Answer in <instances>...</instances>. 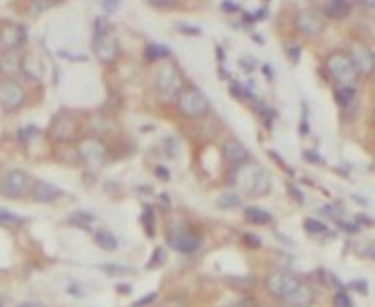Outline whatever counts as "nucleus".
Listing matches in <instances>:
<instances>
[{"instance_id": "21", "label": "nucleus", "mask_w": 375, "mask_h": 307, "mask_svg": "<svg viewBox=\"0 0 375 307\" xmlns=\"http://www.w3.org/2000/svg\"><path fill=\"white\" fill-rule=\"evenodd\" d=\"M333 306L335 307H353V301H351V297L347 295V293L339 291L335 295V299H333Z\"/></svg>"}, {"instance_id": "28", "label": "nucleus", "mask_w": 375, "mask_h": 307, "mask_svg": "<svg viewBox=\"0 0 375 307\" xmlns=\"http://www.w3.org/2000/svg\"><path fill=\"white\" fill-rule=\"evenodd\" d=\"M304 159H306V161H313V163H323V159H321L315 151H311V149L304 151Z\"/></svg>"}, {"instance_id": "16", "label": "nucleus", "mask_w": 375, "mask_h": 307, "mask_svg": "<svg viewBox=\"0 0 375 307\" xmlns=\"http://www.w3.org/2000/svg\"><path fill=\"white\" fill-rule=\"evenodd\" d=\"M171 55V51H168V47L165 45H146L144 49V57L149 60V62H156V60H163V57H168Z\"/></svg>"}, {"instance_id": "9", "label": "nucleus", "mask_w": 375, "mask_h": 307, "mask_svg": "<svg viewBox=\"0 0 375 307\" xmlns=\"http://www.w3.org/2000/svg\"><path fill=\"white\" fill-rule=\"evenodd\" d=\"M30 196L35 201H53L63 196L59 187H55L53 184H45V182H37L30 189Z\"/></svg>"}, {"instance_id": "22", "label": "nucleus", "mask_w": 375, "mask_h": 307, "mask_svg": "<svg viewBox=\"0 0 375 307\" xmlns=\"http://www.w3.org/2000/svg\"><path fill=\"white\" fill-rule=\"evenodd\" d=\"M166 261V252L163 246H158V248H154V255H152V259H150V267H158V264H163Z\"/></svg>"}, {"instance_id": "20", "label": "nucleus", "mask_w": 375, "mask_h": 307, "mask_svg": "<svg viewBox=\"0 0 375 307\" xmlns=\"http://www.w3.org/2000/svg\"><path fill=\"white\" fill-rule=\"evenodd\" d=\"M23 222V218H18L13 212H6V210H0V224H4V226H11V224H21Z\"/></svg>"}, {"instance_id": "14", "label": "nucleus", "mask_w": 375, "mask_h": 307, "mask_svg": "<svg viewBox=\"0 0 375 307\" xmlns=\"http://www.w3.org/2000/svg\"><path fill=\"white\" fill-rule=\"evenodd\" d=\"M246 220L250 222V224H258V226H264V224H268L272 220V216L266 212V210H262V208H255V206H250V208H246Z\"/></svg>"}, {"instance_id": "7", "label": "nucleus", "mask_w": 375, "mask_h": 307, "mask_svg": "<svg viewBox=\"0 0 375 307\" xmlns=\"http://www.w3.org/2000/svg\"><path fill=\"white\" fill-rule=\"evenodd\" d=\"M296 27L304 35H316L325 29V21L323 16L318 15L316 11H302L299 16H296Z\"/></svg>"}, {"instance_id": "17", "label": "nucleus", "mask_w": 375, "mask_h": 307, "mask_svg": "<svg viewBox=\"0 0 375 307\" xmlns=\"http://www.w3.org/2000/svg\"><path fill=\"white\" fill-rule=\"evenodd\" d=\"M240 203V196H236V194H224V196L217 198V208H221V210H233Z\"/></svg>"}, {"instance_id": "5", "label": "nucleus", "mask_w": 375, "mask_h": 307, "mask_svg": "<svg viewBox=\"0 0 375 307\" xmlns=\"http://www.w3.org/2000/svg\"><path fill=\"white\" fill-rule=\"evenodd\" d=\"M25 102V92L15 82H0V106L4 110H16Z\"/></svg>"}, {"instance_id": "4", "label": "nucleus", "mask_w": 375, "mask_h": 307, "mask_svg": "<svg viewBox=\"0 0 375 307\" xmlns=\"http://www.w3.org/2000/svg\"><path fill=\"white\" fill-rule=\"evenodd\" d=\"M266 285H268V291L272 295H278V297H284V299L290 293H294L300 287L296 277L290 275V273H284V271H278V273L268 277Z\"/></svg>"}, {"instance_id": "32", "label": "nucleus", "mask_w": 375, "mask_h": 307, "mask_svg": "<svg viewBox=\"0 0 375 307\" xmlns=\"http://www.w3.org/2000/svg\"><path fill=\"white\" fill-rule=\"evenodd\" d=\"M224 11L225 13H236V11H240V6H238V2H224Z\"/></svg>"}, {"instance_id": "37", "label": "nucleus", "mask_w": 375, "mask_h": 307, "mask_svg": "<svg viewBox=\"0 0 375 307\" xmlns=\"http://www.w3.org/2000/svg\"><path fill=\"white\" fill-rule=\"evenodd\" d=\"M357 222H365V224H369V226H374V220H369V218H365L363 214L357 216Z\"/></svg>"}, {"instance_id": "38", "label": "nucleus", "mask_w": 375, "mask_h": 307, "mask_svg": "<svg viewBox=\"0 0 375 307\" xmlns=\"http://www.w3.org/2000/svg\"><path fill=\"white\" fill-rule=\"evenodd\" d=\"M156 175H158V177H165V179H168V171L161 169V167L156 169Z\"/></svg>"}, {"instance_id": "27", "label": "nucleus", "mask_w": 375, "mask_h": 307, "mask_svg": "<svg viewBox=\"0 0 375 307\" xmlns=\"http://www.w3.org/2000/svg\"><path fill=\"white\" fill-rule=\"evenodd\" d=\"M339 228H343V230L349 232V234H357V232H359V226H357V224H349V222H341V220H339Z\"/></svg>"}, {"instance_id": "12", "label": "nucleus", "mask_w": 375, "mask_h": 307, "mask_svg": "<svg viewBox=\"0 0 375 307\" xmlns=\"http://www.w3.org/2000/svg\"><path fill=\"white\" fill-rule=\"evenodd\" d=\"M286 301L290 303L292 307H306L311 306V301H313V291L308 289V287H304V285H300L299 289L294 293H290L288 297H286Z\"/></svg>"}, {"instance_id": "8", "label": "nucleus", "mask_w": 375, "mask_h": 307, "mask_svg": "<svg viewBox=\"0 0 375 307\" xmlns=\"http://www.w3.org/2000/svg\"><path fill=\"white\" fill-rule=\"evenodd\" d=\"M224 153L231 165H243V163L248 161V157H250V155H248V149L241 145L240 140H236V138H231V140L225 143Z\"/></svg>"}, {"instance_id": "10", "label": "nucleus", "mask_w": 375, "mask_h": 307, "mask_svg": "<svg viewBox=\"0 0 375 307\" xmlns=\"http://www.w3.org/2000/svg\"><path fill=\"white\" fill-rule=\"evenodd\" d=\"M156 82H158V88H161V92L163 94H173L177 88H179V76L175 74V67H165L158 77H156Z\"/></svg>"}, {"instance_id": "39", "label": "nucleus", "mask_w": 375, "mask_h": 307, "mask_svg": "<svg viewBox=\"0 0 375 307\" xmlns=\"http://www.w3.org/2000/svg\"><path fill=\"white\" fill-rule=\"evenodd\" d=\"M18 307H45L43 303H23V306Z\"/></svg>"}, {"instance_id": "40", "label": "nucleus", "mask_w": 375, "mask_h": 307, "mask_svg": "<svg viewBox=\"0 0 375 307\" xmlns=\"http://www.w3.org/2000/svg\"><path fill=\"white\" fill-rule=\"evenodd\" d=\"M254 41L255 43H260V45L264 43V39H260V35H254Z\"/></svg>"}, {"instance_id": "18", "label": "nucleus", "mask_w": 375, "mask_h": 307, "mask_svg": "<svg viewBox=\"0 0 375 307\" xmlns=\"http://www.w3.org/2000/svg\"><path fill=\"white\" fill-rule=\"evenodd\" d=\"M0 67H2V72H4V74H13V72H16L15 53H4V55L0 57Z\"/></svg>"}, {"instance_id": "31", "label": "nucleus", "mask_w": 375, "mask_h": 307, "mask_svg": "<svg viewBox=\"0 0 375 307\" xmlns=\"http://www.w3.org/2000/svg\"><path fill=\"white\" fill-rule=\"evenodd\" d=\"M154 297H156V293H149L144 299H140V301H136L134 307H142V306H146V303H150V301H154Z\"/></svg>"}, {"instance_id": "15", "label": "nucleus", "mask_w": 375, "mask_h": 307, "mask_svg": "<svg viewBox=\"0 0 375 307\" xmlns=\"http://www.w3.org/2000/svg\"><path fill=\"white\" fill-rule=\"evenodd\" d=\"M355 98V88H349V86H339L335 90V100L339 106H349Z\"/></svg>"}, {"instance_id": "34", "label": "nucleus", "mask_w": 375, "mask_h": 307, "mask_svg": "<svg viewBox=\"0 0 375 307\" xmlns=\"http://www.w3.org/2000/svg\"><path fill=\"white\" fill-rule=\"evenodd\" d=\"M243 238H246V242H250L252 248H260V240L254 238V236H250V234H243Z\"/></svg>"}, {"instance_id": "25", "label": "nucleus", "mask_w": 375, "mask_h": 307, "mask_svg": "<svg viewBox=\"0 0 375 307\" xmlns=\"http://www.w3.org/2000/svg\"><path fill=\"white\" fill-rule=\"evenodd\" d=\"M152 222H154V218H152V210H150V206H146V208H144V224L149 226L150 236H154V224H152Z\"/></svg>"}, {"instance_id": "26", "label": "nucleus", "mask_w": 375, "mask_h": 307, "mask_svg": "<svg viewBox=\"0 0 375 307\" xmlns=\"http://www.w3.org/2000/svg\"><path fill=\"white\" fill-rule=\"evenodd\" d=\"M286 51H288V57H290V62L299 63V60H300V47L299 45H288L286 47Z\"/></svg>"}, {"instance_id": "24", "label": "nucleus", "mask_w": 375, "mask_h": 307, "mask_svg": "<svg viewBox=\"0 0 375 307\" xmlns=\"http://www.w3.org/2000/svg\"><path fill=\"white\" fill-rule=\"evenodd\" d=\"M102 269H104L108 275H126V273H130L128 267H116V264H114V267H112V264H104Z\"/></svg>"}, {"instance_id": "3", "label": "nucleus", "mask_w": 375, "mask_h": 307, "mask_svg": "<svg viewBox=\"0 0 375 307\" xmlns=\"http://www.w3.org/2000/svg\"><path fill=\"white\" fill-rule=\"evenodd\" d=\"M179 108L180 112L187 114V116H201V114L209 112V100L201 90L191 88V90H185L180 94Z\"/></svg>"}, {"instance_id": "42", "label": "nucleus", "mask_w": 375, "mask_h": 307, "mask_svg": "<svg viewBox=\"0 0 375 307\" xmlns=\"http://www.w3.org/2000/svg\"><path fill=\"white\" fill-rule=\"evenodd\" d=\"M371 60H375V53H371Z\"/></svg>"}, {"instance_id": "11", "label": "nucleus", "mask_w": 375, "mask_h": 307, "mask_svg": "<svg viewBox=\"0 0 375 307\" xmlns=\"http://www.w3.org/2000/svg\"><path fill=\"white\" fill-rule=\"evenodd\" d=\"M351 13V2L347 0H330L325 2V15L329 18H343Z\"/></svg>"}, {"instance_id": "33", "label": "nucleus", "mask_w": 375, "mask_h": 307, "mask_svg": "<svg viewBox=\"0 0 375 307\" xmlns=\"http://www.w3.org/2000/svg\"><path fill=\"white\" fill-rule=\"evenodd\" d=\"M288 191H290V194H292V196L296 198V201H300V203L304 201V196L300 194V191H299V189H296V187H294V185H288Z\"/></svg>"}, {"instance_id": "30", "label": "nucleus", "mask_w": 375, "mask_h": 307, "mask_svg": "<svg viewBox=\"0 0 375 307\" xmlns=\"http://www.w3.org/2000/svg\"><path fill=\"white\" fill-rule=\"evenodd\" d=\"M351 287H353V289H357L359 293H363V295L367 293V283H365V281H361V279H359V281H355V283H353Z\"/></svg>"}, {"instance_id": "43", "label": "nucleus", "mask_w": 375, "mask_h": 307, "mask_svg": "<svg viewBox=\"0 0 375 307\" xmlns=\"http://www.w3.org/2000/svg\"><path fill=\"white\" fill-rule=\"evenodd\" d=\"M374 121H375V114H374Z\"/></svg>"}, {"instance_id": "36", "label": "nucleus", "mask_w": 375, "mask_h": 307, "mask_svg": "<svg viewBox=\"0 0 375 307\" xmlns=\"http://www.w3.org/2000/svg\"><path fill=\"white\" fill-rule=\"evenodd\" d=\"M102 6H104L105 11H116V9H118V2H102Z\"/></svg>"}, {"instance_id": "35", "label": "nucleus", "mask_w": 375, "mask_h": 307, "mask_svg": "<svg viewBox=\"0 0 375 307\" xmlns=\"http://www.w3.org/2000/svg\"><path fill=\"white\" fill-rule=\"evenodd\" d=\"M180 31L189 33V35H201V29H197V27H185V25H179Z\"/></svg>"}, {"instance_id": "29", "label": "nucleus", "mask_w": 375, "mask_h": 307, "mask_svg": "<svg viewBox=\"0 0 375 307\" xmlns=\"http://www.w3.org/2000/svg\"><path fill=\"white\" fill-rule=\"evenodd\" d=\"M149 4H152V6H173L177 2L175 0H150Z\"/></svg>"}, {"instance_id": "6", "label": "nucleus", "mask_w": 375, "mask_h": 307, "mask_svg": "<svg viewBox=\"0 0 375 307\" xmlns=\"http://www.w3.org/2000/svg\"><path fill=\"white\" fill-rule=\"evenodd\" d=\"M168 245L173 246L177 252L193 255L201 248V238L195 234H187V232H175V234L168 236Z\"/></svg>"}, {"instance_id": "23", "label": "nucleus", "mask_w": 375, "mask_h": 307, "mask_svg": "<svg viewBox=\"0 0 375 307\" xmlns=\"http://www.w3.org/2000/svg\"><path fill=\"white\" fill-rule=\"evenodd\" d=\"M91 220H93V216L86 214V212H75V214L71 216V222L79 224V226H86V224H90Z\"/></svg>"}, {"instance_id": "1", "label": "nucleus", "mask_w": 375, "mask_h": 307, "mask_svg": "<svg viewBox=\"0 0 375 307\" xmlns=\"http://www.w3.org/2000/svg\"><path fill=\"white\" fill-rule=\"evenodd\" d=\"M327 69H329V74L341 86H349V88H353V82L357 79V67H355V63L351 60V55H343V53H335V55H330L329 60H327Z\"/></svg>"}, {"instance_id": "19", "label": "nucleus", "mask_w": 375, "mask_h": 307, "mask_svg": "<svg viewBox=\"0 0 375 307\" xmlns=\"http://www.w3.org/2000/svg\"><path fill=\"white\" fill-rule=\"evenodd\" d=\"M304 230L308 232V234H325V232H327V226H325L323 222H318V220L308 218V220H304Z\"/></svg>"}, {"instance_id": "2", "label": "nucleus", "mask_w": 375, "mask_h": 307, "mask_svg": "<svg viewBox=\"0 0 375 307\" xmlns=\"http://www.w3.org/2000/svg\"><path fill=\"white\" fill-rule=\"evenodd\" d=\"M29 185L30 179L25 171L13 169L0 179V194L4 198H21L29 191Z\"/></svg>"}, {"instance_id": "13", "label": "nucleus", "mask_w": 375, "mask_h": 307, "mask_svg": "<svg viewBox=\"0 0 375 307\" xmlns=\"http://www.w3.org/2000/svg\"><path fill=\"white\" fill-rule=\"evenodd\" d=\"M93 240H96V245L100 246L102 250H105V252H114V250L118 248V240H116V236L108 230L96 232V234H93Z\"/></svg>"}, {"instance_id": "41", "label": "nucleus", "mask_w": 375, "mask_h": 307, "mask_svg": "<svg viewBox=\"0 0 375 307\" xmlns=\"http://www.w3.org/2000/svg\"><path fill=\"white\" fill-rule=\"evenodd\" d=\"M165 307H168V303H166ZM173 307H180V306H179V303H177V301H173Z\"/></svg>"}]
</instances>
